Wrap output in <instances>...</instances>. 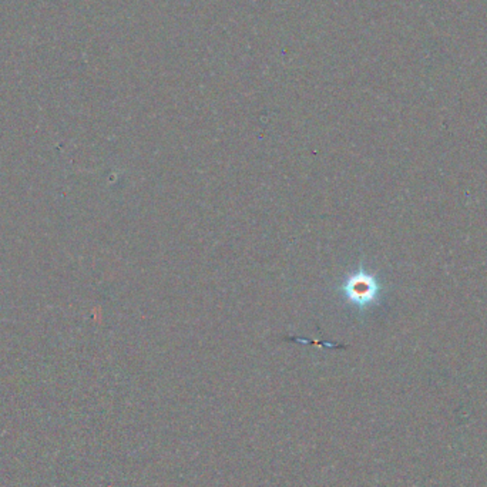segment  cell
<instances>
[{"label":"cell","instance_id":"cell-1","mask_svg":"<svg viewBox=\"0 0 487 487\" xmlns=\"http://www.w3.org/2000/svg\"><path fill=\"white\" fill-rule=\"evenodd\" d=\"M379 289L377 280L364 269L351 275L342 287L345 298L361 308L372 305L377 300Z\"/></svg>","mask_w":487,"mask_h":487}]
</instances>
